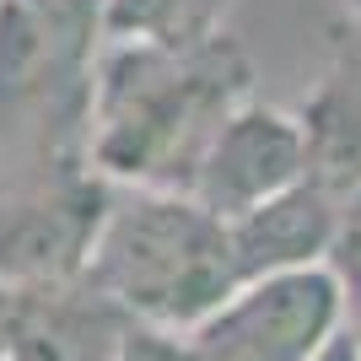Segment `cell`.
Segmentation results:
<instances>
[{
	"label": "cell",
	"mask_w": 361,
	"mask_h": 361,
	"mask_svg": "<svg viewBox=\"0 0 361 361\" xmlns=\"http://www.w3.org/2000/svg\"><path fill=\"white\" fill-rule=\"evenodd\" d=\"M254 97V65L216 32L205 44H103L87 87V167L114 189H183L216 124Z\"/></svg>",
	"instance_id": "6da1fadb"
},
{
	"label": "cell",
	"mask_w": 361,
	"mask_h": 361,
	"mask_svg": "<svg viewBox=\"0 0 361 361\" xmlns=\"http://www.w3.org/2000/svg\"><path fill=\"white\" fill-rule=\"evenodd\" d=\"M87 281L130 324L189 340L243 286L232 221L183 189H124L92 243Z\"/></svg>",
	"instance_id": "7a4b0ae2"
},
{
	"label": "cell",
	"mask_w": 361,
	"mask_h": 361,
	"mask_svg": "<svg viewBox=\"0 0 361 361\" xmlns=\"http://www.w3.org/2000/svg\"><path fill=\"white\" fill-rule=\"evenodd\" d=\"M350 324L329 264L243 281L195 334V361H313Z\"/></svg>",
	"instance_id": "3957f363"
},
{
	"label": "cell",
	"mask_w": 361,
	"mask_h": 361,
	"mask_svg": "<svg viewBox=\"0 0 361 361\" xmlns=\"http://www.w3.org/2000/svg\"><path fill=\"white\" fill-rule=\"evenodd\" d=\"M108 205L114 195L97 173L0 195V281L16 291L81 281Z\"/></svg>",
	"instance_id": "277c9868"
},
{
	"label": "cell",
	"mask_w": 361,
	"mask_h": 361,
	"mask_svg": "<svg viewBox=\"0 0 361 361\" xmlns=\"http://www.w3.org/2000/svg\"><path fill=\"white\" fill-rule=\"evenodd\" d=\"M302 178H307V130H302V119L291 108L243 97L216 124L189 195L200 205H211L221 221H238L243 211L286 195Z\"/></svg>",
	"instance_id": "5b68a950"
},
{
	"label": "cell",
	"mask_w": 361,
	"mask_h": 361,
	"mask_svg": "<svg viewBox=\"0 0 361 361\" xmlns=\"http://www.w3.org/2000/svg\"><path fill=\"white\" fill-rule=\"evenodd\" d=\"M130 334L135 324L81 275L65 286L16 291L6 361H114Z\"/></svg>",
	"instance_id": "8992f818"
},
{
	"label": "cell",
	"mask_w": 361,
	"mask_h": 361,
	"mask_svg": "<svg viewBox=\"0 0 361 361\" xmlns=\"http://www.w3.org/2000/svg\"><path fill=\"white\" fill-rule=\"evenodd\" d=\"M297 119L307 130V178L340 200L361 195V27L350 16L329 27V60Z\"/></svg>",
	"instance_id": "52a82bcc"
},
{
	"label": "cell",
	"mask_w": 361,
	"mask_h": 361,
	"mask_svg": "<svg viewBox=\"0 0 361 361\" xmlns=\"http://www.w3.org/2000/svg\"><path fill=\"white\" fill-rule=\"evenodd\" d=\"M340 205L345 200L334 189H324L318 178H302V183H291L286 195L243 211L232 221V248H238L243 281L329 264L334 232H340Z\"/></svg>",
	"instance_id": "ba28073f"
},
{
	"label": "cell",
	"mask_w": 361,
	"mask_h": 361,
	"mask_svg": "<svg viewBox=\"0 0 361 361\" xmlns=\"http://www.w3.org/2000/svg\"><path fill=\"white\" fill-rule=\"evenodd\" d=\"M238 0H108L103 44H205Z\"/></svg>",
	"instance_id": "9c48e42d"
},
{
	"label": "cell",
	"mask_w": 361,
	"mask_h": 361,
	"mask_svg": "<svg viewBox=\"0 0 361 361\" xmlns=\"http://www.w3.org/2000/svg\"><path fill=\"white\" fill-rule=\"evenodd\" d=\"M32 22H44L54 38L75 49H103V22H108V0H16Z\"/></svg>",
	"instance_id": "30bf717a"
},
{
	"label": "cell",
	"mask_w": 361,
	"mask_h": 361,
	"mask_svg": "<svg viewBox=\"0 0 361 361\" xmlns=\"http://www.w3.org/2000/svg\"><path fill=\"white\" fill-rule=\"evenodd\" d=\"M329 270L345 291L350 313H361V195H345L340 205V232H334V248H329Z\"/></svg>",
	"instance_id": "8fae6325"
},
{
	"label": "cell",
	"mask_w": 361,
	"mask_h": 361,
	"mask_svg": "<svg viewBox=\"0 0 361 361\" xmlns=\"http://www.w3.org/2000/svg\"><path fill=\"white\" fill-rule=\"evenodd\" d=\"M114 361H195V345L183 334H162V329H140L124 340V350Z\"/></svg>",
	"instance_id": "7c38bea8"
},
{
	"label": "cell",
	"mask_w": 361,
	"mask_h": 361,
	"mask_svg": "<svg viewBox=\"0 0 361 361\" xmlns=\"http://www.w3.org/2000/svg\"><path fill=\"white\" fill-rule=\"evenodd\" d=\"M313 361H361V340H356V329H350V324H345V329L334 334V340H329V345H324V350H318Z\"/></svg>",
	"instance_id": "4fadbf2b"
},
{
	"label": "cell",
	"mask_w": 361,
	"mask_h": 361,
	"mask_svg": "<svg viewBox=\"0 0 361 361\" xmlns=\"http://www.w3.org/2000/svg\"><path fill=\"white\" fill-rule=\"evenodd\" d=\"M11 313H16V286L0 281V361H6V340H11Z\"/></svg>",
	"instance_id": "5bb4252c"
},
{
	"label": "cell",
	"mask_w": 361,
	"mask_h": 361,
	"mask_svg": "<svg viewBox=\"0 0 361 361\" xmlns=\"http://www.w3.org/2000/svg\"><path fill=\"white\" fill-rule=\"evenodd\" d=\"M340 6H345V16H350V22L361 27V0H340Z\"/></svg>",
	"instance_id": "9a60e30c"
},
{
	"label": "cell",
	"mask_w": 361,
	"mask_h": 361,
	"mask_svg": "<svg viewBox=\"0 0 361 361\" xmlns=\"http://www.w3.org/2000/svg\"><path fill=\"white\" fill-rule=\"evenodd\" d=\"M350 329H356V340H361V313H350Z\"/></svg>",
	"instance_id": "2e32d148"
}]
</instances>
